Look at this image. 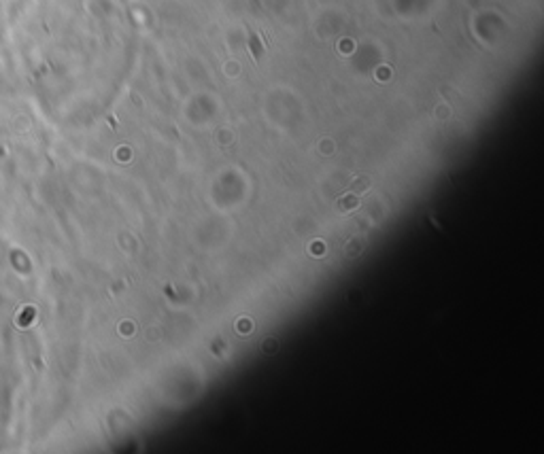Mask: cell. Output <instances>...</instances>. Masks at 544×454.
<instances>
[{"label": "cell", "mask_w": 544, "mask_h": 454, "mask_svg": "<svg viewBox=\"0 0 544 454\" xmlns=\"http://www.w3.org/2000/svg\"><path fill=\"white\" fill-rule=\"evenodd\" d=\"M336 206H338L340 213H349V210H353V208L359 206V198H357V195H344V198L338 200Z\"/></svg>", "instance_id": "obj_1"}, {"label": "cell", "mask_w": 544, "mask_h": 454, "mask_svg": "<svg viewBox=\"0 0 544 454\" xmlns=\"http://www.w3.org/2000/svg\"><path fill=\"white\" fill-rule=\"evenodd\" d=\"M368 187H370V180H368L366 176H359L357 180H353V187H351V189L359 193V191H366Z\"/></svg>", "instance_id": "obj_2"}, {"label": "cell", "mask_w": 544, "mask_h": 454, "mask_svg": "<svg viewBox=\"0 0 544 454\" xmlns=\"http://www.w3.org/2000/svg\"><path fill=\"white\" fill-rule=\"evenodd\" d=\"M346 251H349V255H355V251L357 253L361 251V244H355V240H351V244H349V249H346Z\"/></svg>", "instance_id": "obj_3"}, {"label": "cell", "mask_w": 544, "mask_h": 454, "mask_svg": "<svg viewBox=\"0 0 544 454\" xmlns=\"http://www.w3.org/2000/svg\"><path fill=\"white\" fill-rule=\"evenodd\" d=\"M266 344H268V346H266V350H275V348H277V342H275V340H272V342L268 340Z\"/></svg>", "instance_id": "obj_4"}]
</instances>
